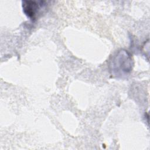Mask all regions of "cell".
<instances>
[{
    "mask_svg": "<svg viewBox=\"0 0 150 150\" xmlns=\"http://www.w3.org/2000/svg\"><path fill=\"white\" fill-rule=\"evenodd\" d=\"M111 71L116 75H124L132 69V59L127 51L121 50L112 59Z\"/></svg>",
    "mask_w": 150,
    "mask_h": 150,
    "instance_id": "cell-1",
    "label": "cell"
},
{
    "mask_svg": "<svg viewBox=\"0 0 150 150\" xmlns=\"http://www.w3.org/2000/svg\"><path fill=\"white\" fill-rule=\"evenodd\" d=\"M45 1H23L22 8L25 14L32 21H35L40 14L41 11L45 8Z\"/></svg>",
    "mask_w": 150,
    "mask_h": 150,
    "instance_id": "cell-2",
    "label": "cell"
}]
</instances>
